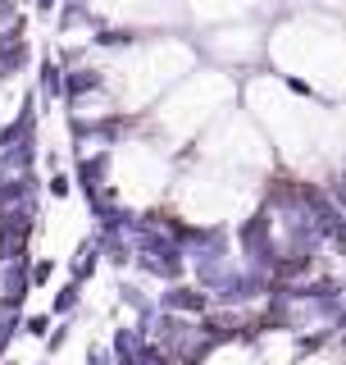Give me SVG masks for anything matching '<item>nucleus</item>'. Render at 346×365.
Masks as SVG:
<instances>
[{
	"mask_svg": "<svg viewBox=\"0 0 346 365\" xmlns=\"http://www.w3.org/2000/svg\"><path fill=\"white\" fill-rule=\"evenodd\" d=\"M37 96H41V106H55L64 96V64L55 55H41V64H37Z\"/></svg>",
	"mask_w": 346,
	"mask_h": 365,
	"instance_id": "2",
	"label": "nucleus"
},
{
	"mask_svg": "<svg viewBox=\"0 0 346 365\" xmlns=\"http://www.w3.org/2000/svg\"><path fill=\"white\" fill-rule=\"evenodd\" d=\"M155 306L159 311H169V315H187V319H201L205 311H210V292H201L196 283H164V292L155 297Z\"/></svg>",
	"mask_w": 346,
	"mask_h": 365,
	"instance_id": "1",
	"label": "nucleus"
},
{
	"mask_svg": "<svg viewBox=\"0 0 346 365\" xmlns=\"http://www.w3.org/2000/svg\"><path fill=\"white\" fill-rule=\"evenodd\" d=\"M41 192L55 197V201H68L73 197V174H68V169H51V178L41 182Z\"/></svg>",
	"mask_w": 346,
	"mask_h": 365,
	"instance_id": "9",
	"label": "nucleus"
},
{
	"mask_svg": "<svg viewBox=\"0 0 346 365\" xmlns=\"http://www.w3.org/2000/svg\"><path fill=\"white\" fill-rule=\"evenodd\" d=\"M32 5H37V14H41V19H51L55 9H60V0H32Z\"/></svg>",
	"mask_w": 346,
	"mask_h": 365,
	"instance_id": "12",
	"label": "nucleus"
},
{
	"mask_svg": "<svg viewBox=\"0 0 346 365\" xmlns=\"http://www.w3.org/2000/svg\"><path fill=\"white\" fill-rule=\"evenodd\" d=\"M283 87L292 91V96H305V101H319V91L315 83H305V78H296V73H283Z\"/></svg>",
	"mask_w": 346,
	"mask_h": 365,
	"instance_id": "10",
	"label": "nucleus"
},
{
	"mask_svg": "<svg viewBox=\"0 0 346 365\" xmlns=\"http://www.w3.org/2000/svg\"><path fill=\"white\" fill-rule=\"evenodd\" d=\"M114 292H119V306H128L137 319L155 311V297H146V292H142V283H132V279H119V288H114Z\"/></svg>",
	"mask_w": 346,
	"mask_h": 365,
	"instance_id": "5",
	"label": "nucleus"
},
{
	"mask_svg": "<svg viewBox=\"0 0 346 365\" xmlns=\"http://www.w3.org/2000/svg\"><path fill=\"white\" fill-rule=\"evenodd\" d=\"M32 365H51V361H32Z\"/></svg>",
	"mask_w": 346,
	"mask_h": 365,
	"instance_id": "14",
	"label": "nucleus"
},
{
	"mask_svg": "<svg viewBox=\"0 0 346 365\" xmlns=\"http://www.w3.org/2000/svg\"><path fill=\"white\" fill-rule=\"evenodd\" d=\"M68 338H73V315H68V319H55V324H51V334L41 338L46 361H51V356H60V351L68 347Z\"/></svg>",
	"mask_w": 346,
	"mask_h": 365,
	"instance_id": "7",
	"label": "nucleus"
},
{
	"mask_svg": "<svg viewBox=\"0 0 346 365\" xmlns=\"http://www.w3.org/2000/svg\"><path fill=\"white\" fill-rule=\"evenodd\" d=\"M51 324H55V315H51V311H23V319H19V338L41 342L46 334H51Z\"/></svg>",
	"mask_w": 346,
	"mask_h": 365,
	"instance_id": "6",
	"label": "nucleus"
},
{
	"mask_svg": "<svg viewBox=\"0 0 346 365\" xmlns=\"http://www.w3.org/2000/svg\"><path fill=\"white\" fill-rule=\"evenodd\" d=\"M55 274H60V260H55V256H32V265H28L32 292H37V288H51V283H55Z\"/></svg>",
	"mask_w": 346,
	"mask_h": 365,
	"instance_id": "8",
	"label": "nucleus"
},
{
	"mask_svg": "<svg viewBox=\"0 0 346 365\" xmlns=\"http://www.w3.org/2000/svg\"><path fill=\"white\" fill-rule=\"evenodd\" d=\"M83 288H87V283H78V279H64L60 288H55V297H51V315H55V319H68V315H78V311H83Z\"/></svg>",
	"mask_w": 346,
	"mask_h": 365,
	"instance_id": "4",
	"label": "nucleus"
},
{
	"mask_svg": "<svg viewBox=\"0 0 346 365\" xmlns=\"http://www.w3.org/2000/svg\"><path fill=\"white\" fill-rule=\"evenodd\" d=\"M96 269H100V247H96V237H83V242L73 247V260H68V279L91 283Z\"/></svg>",
	"mask_w": 346,
	"mask_h": 365,
	"instance_id": "3",
	"label": "nucleus"
},
{
	"mask_svg": "<svg viewBox=\"0 0 346 365\" xmlns=\"http://www.w3.org/2000/svg\"><path fill=\"white\" fill-rule=\"evenodd\" d=\"M87 365H114V351H110V342H105V338L87 342Z\"/></svg>",
	"mask_w": 346,
	"mask_h": 365,
	"instance_id": "11",
	"label": "nucleus"
},
{
	"mask_svg": "<svg viewBox=\"0 0 346 365\" xmlns=\"http://www.w3.org/2000/svg\"><path fill=\"white\" fill-rule=\"evenodd\" d=\"M0 365H28V361H19V356H0Z\"/></svg>",
	"mask_w": 346,
	"mask_h": 365,
	"instance_id": "13",
	"label": "nucleus"
}]
</instances>
